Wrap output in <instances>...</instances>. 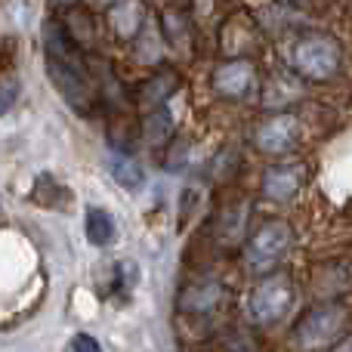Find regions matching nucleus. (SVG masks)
<instances>
[{"label": "nucleus", "instance_id": "obj_1", "mask_svg": "<svg viewBox=\"0 0 352 352\" xmlns=\"http://www.w3.org/2000/svg\"><path fill=\"white\" fill-rule=\"evenodd\" d=\"M43 56H47V74L78 115L90 118L99 105V84L90 72L84 47L74 41L72 28L59 19L43 25Z\"/></svg>", "mask_w": 352, "mask_h": 352}, {"label": "nucleus", "instance_id": "obj_2", "mask_svg": "<svg viewBox=\"0 0 352 352\" xmlns=\"http://www.w3.org/2000/svg\"><path fill=\"white\" fill-rule=\"evenodd\" d=\"M349 324V316L340 303H318L316 309H309L294 328V340L300 349H334L343 340V331Z\"/></svg>", "mask_w": 352, "mask_h": 352}, {"label": "nucleus", "instance_id": "obj_3", "mask_svg": "<svg viewBox=\"0 0 352 352\" xmlns=\"http://www.w3.org/2000/svg\"><path fill=\"white\" fill-rule=\"evenodd\" d=\"M291 241H294V229L287 223H281V219L260 226L250 235L248 248H244V260H248L250 272L272 275L281 266V260L287 256V250H291Z\"/></svg>", "mask_w": 352, "mask_h": 352}, {"label": "nucleus", "instance_id": "obj_4", "mask_svg": "<svg viewBox=\"0 0 352 352\" xmlns=\"http://www.w3.org/2000/svg\"><path fill=\"white\" fill-rule=\"evenodd\" d=\"M291 65L309 80H324L340 65V50L328 34H303L291 50Z\"/></svg>", "mask_w": 352, "mask_h": 352}, {"label": "nucleus", "instance_id": "obj_5", "mask_svg": "<svg viewBox=\"0 0 352 352\" xmlns=\"http://www.w3.org/2000/svg\"><path fill=\"white\" fill-rule=\"evenodd\" d=\"M297 303V287L285 272H272L256 285L250 297V316L260 324H278Z\"/></svg>", "mask_w": 352, "mask_h": 352}, {"label": "nucleus", "instance_id": "obj_6", "mask_svg": "<svg viewBox=\"0 0 352 352\" xmlns=\"http://www.w3.org/2000/svg\"><path fill=\"white\" fill-rule=\"evenodd\" d=\"M213 87H217L219 96L248 99L250 93L256 90V68H254V62L235 59V62H226V65H219L217 74H213Z\"/></svg>", "mask_w": 352, "mask_h": 352}, {"label": "nucleus", "instance_id": "obj_7", "mask_svg": "<svg viewBox=\"0 0 352 352\" xmlns=\"http://www.w3.org/2000/svg\"><path fill=\"white\" fill-rule=\"evenodd\" d=\"M226 303V287L219 281H195L179 294V312L186 316H213Z\"/></svg>", "mask_w": 352, "mask_h": 352}, {"label": "nucleus", "instance_id": "obj_8", "mask_svg": "<svg viewBox=\"0 0 352 352\" xmlns=\"http://www.w3.org/2000/svg\"><path fill=\"white\" fill-rule=\"evenodd\" d=\"M254 142H256V148L272 152V155L294 148V142H297V121H294V115H275L269 121H263L260 130L254 133Z\"/></svg>", "mask_w": 352, "mask_h": 352}, {"label": "nucleus", "instance_id": "obj_9", "mask_svg": "<svg viewBox=\"0 0 352 352\" xmlns=\"http://www.w3.org/2000/svg\"><path fill=\"white\" fill-rule=\"evenodd\" d=\"M303 179H306V173H303L300 164H291V161H285V164H272L266 170V176H263V192L275 201H291L294 195L300 192Z\"/></svg>", "mask_w": 352, "mask_h": 352}, {"label": "nucleus", "instance_id": "obj_10", "mask_svg": "<svg viewBox=\"0 0 352 352\" xmlns=\"http://www.w3.org/2000/svg\"><path fill=\"white\" fill-rule=\"evenodd\" d=\"M248 201H235V204L223 207L217 217V241L223 248H235L244 241V229H248Z\"/></svg>", "mask_w": 352, "mask_h": 352}, {"label": "nucleus", "instance_id": "obj_11", "mask_svg": "<svg viewBox=\"0 0 352 352\" xmlns=\"http://www.w3.org/2000/svg\"><path fill=\"white\" fill-rule=\"evenodd\" d=\"M179 87V78H176V72H158L152 74V78L146 80V84L140 87V105L146 109V115H152V111L164 109V102L173 96V90Z\"/></svg>", "mask_w": 352, "mask_h": 352}, {"label": "nucleus", "instance_id": "obj_12", "mask_svg": "<svg viewBox=\"0 0 352 352\" xmlns=\"http://www.w3.org/2000/svg\"><path fill=\"white\" fill-rule=\"evenodd\" d=\"M87 238L96 248H109L115 241V223H111L109 210L102 207H87Z\"/></svg>", "mask_w": 352, "mask_h": 352}, {"label": "nucleus", "instance_id": "obj_13", "mask_svg": "<svg viewBox=\"0 0 352 352\" xmlns=\"http://www.w3.org/2000/svg\"><path fill=\"white\" fill-rule=\"evenodd\" d=\"M109 167H111V176H115L124 188H140L142 182H146L142 167L136 164V161H130L127 155H111V164Z\"/></svg>", "mask_w": 352, "mask_h": 352}, {"label": "nucleus", "instance_id": "obj_14", "mask_svg": "<svg viewBox=\"0 0 352 352\" xmlns=\"http://www.w3.org/2000/svg\"><path fill=\"white\" fill-rule=\"evenodd\" d=\"M170 133H173V118L167 115V109H158L152 115H146V140L152 146H164L170 142Z\"/></svg>", "mask_w": 352, "mask_h": 352}, {"label": "nucleus", "instance_id": "obj_15", "mask_svg": "<svg viewBox=\"0 0 352 352\" xmlns=\"http://www.w3.org/2000/svg\"><path fill=\"white\" fill-rule=\"evenodd\" d=\"M72 352H102V346H99L96 337H90V334H78V337L72 340Z\"/></svg>", "mask_w": 352, "mask_h": 352}, {"label": "nucleus", "instance_id": "obj_16", "mask_svg": "<svg viewBox=\"0 0 352 352\" xmlns=\"http://www.w3.org/2000/svg\"><path fill=\"white\" fill-rule=\"evenodd\" d=\"M331 352H352V334H346V337H343V340L337 343V346L331 349Z\"/></svg>", "mask_w": 352, "mask_h": 352}, {"label": "nucleus", "instance_id": "obj_17", "mask_svg": "<svg viewBox=\"0 0 352 352\" xmlns=\"http://www.w3.org/2000/svg\"><path fill=\"white\" fill-rule=\"evenodd\" d=\"M10 102H12V80L6 78V87H3V109H10Z\"/></svg>", "mask_w": 352, "mask_h": 352}, {"label": "nucleus", "instance_id": "obj_18", "mask_svg": "<svg viewBox=\"0 0 352 352\" xmlns=\"http://www.w3.org/2000/svg\"><path fill=\"white\" fill-rule=\"evenodd\" d=\"M53 3H56V6H72L74 0H53Z\"/></svg>", "mask_w": 352, "mask_h": 352}]
</instances>
